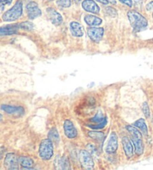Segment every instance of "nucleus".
<instances>
[{
  "label": "nucleus",
  "instance_id": "f257e3e1",
  "mask_svg": "<svg viewBox=\"0 0 153 170\" xmlns=\"http://www.w3.org/2000/svg\"><path fill=\"white\" fill-rule=\"evenodd\" d=\"M130 24L135 32H140L145 29L148 25L147 20L139 12L136 11H129L127 14Z\"/></svg>",
  "mask_w": 153,
  "mask_h": 170
},
{
  "label": "nucleus",
  "instance_id": "f03ea898",
  "mask_svg": "<svg viewBox=\"0 0 153 170\" xmlns=\"http://www.w3.org/2000/svg\"><path fill=\"white\" fill-rule=\"evenodd\" d=\"M23 14V2L18 0L14 6L5 12L2 15V20L5 22H13L18 20Z\"/></svg>",
  "mask_w": 153,
  "mask_h": 170
},
{
  "label": "nucleus",
  "instance_id": "7ed1b4c3",
  "mask_svg": "<svg viewBox=\"0 0 153 170\" xmlns=\"http://www.w3.org/2000/svg\"><path fill=\"white\" fill-rule=\"evenodd\" d=\"M39 156L44 160H49L54 154L53 143L49 138L43 140L39 146Z\"/></svg>",
  "mask_w": 153,
  "mask_h": 170
},
{
  "label": "nucleus",
  "instance_id": "20e7f679",
  "mask_svg": "<svg viewBox=\"0 0 153 170\" xmlns=\"http://www.w3.org/2000/svg\"><path fill=\"white\" fill-rule=\"evenodd\" d=\"M79 162L83 169H93L94 167V162L90 154L85 150H81L79 155Z\"/></svg>",
  "mask_w": 153,
  "mask_h": 170
},
{
  "label": "nucleus",
  "instance_id": "39448f33",
  "mask_svg": "<svg viewBox=\"0 0 153 170\" xmlns=\"http://www.w3.org/2000/svg\"><path fill=\"white\" fill-rule=\"evenodd\" d=\"M19 163V158H17L15 154H7L4 160V166L7 169H17Z\"/></svg>",
  "mask_w": 153,
  "mask_h": 170
},
{
  "label": "nucleus",
  "instance_id": "423d86ee",
  "mask_svg": "<svg viewBox=\"0 0 153 170\" xmlns=\"http://www.w3.org/2000/svg\"><path fill=\"white\" fill-rule=\"evenodd\" d=\"M26 11H27L28 17L30 20H34L37 17H40L41 15V11L40 10L38 4L35 2H31L27 4L26 7Z\"/></svg>",
  "mask_w": 153,
  "mask_h": 170
},
{
  "label": "nucleus",
  "instance_id": "0eeeda50",
  "mask_svg": "<svg viewBox=\"0 0 153 170\" xmlns=\"http://www.w3.org/2000/svg\"><path fill=\"white\" fill-rule=\"evenodd\" d=\"M88 35L93 41L98 43L101 41L103 37L104 29L103 28L93 26V27L89 28L88 29Z\"/></svg>",
  "mask_w": 153,
  "mask_h": 170
},
{
  "label": "nucleus",
  "instance_id": "6e6552de",
  "mask_svg": "<svg viewBox=\"0 0 153 170\" xmlns=\"http://www.w3.org/2000/svg\"><path fill=\"white\" fill-rule=\"evenodd\" d=\"M118 148V138L116 133L113 132L110 135L108 143L105 147V152L108 154L115 153Z\"/></svg>",
  "mask_w": 153,
  "mask_h": 170
},
{
  "label": "nucleus",
  "instance_id": "1a4fd4ad",
  "mask_svg": "<svg viewBox=\"0 0 153 170\" xmlns=\"http://www.w3.org/2000/svg\"><path fill=\"white\" fill-rule=\"evenodd\" d=\"M64 132L66 137L69 139H74L77 137L78 132L73 122L70 120H65L64 123Z\"/></svg>",
  "mask_w": 153,
  "mask_h": 170
},
{
  "label": "nucleus",
  "instance_id": "9d476101",
  "mask_svg": "<svg viewBox=\"0 0 153 170\" xmlns=\"http://www.w3.org/2000/svg\"><path fill=\"white\" fill-rule=\"evenodd\" d=\"M46 14L52 24L55 25V26H59L62 23V17L55 9L52 8H48L46 9Z\"/></svg>",
  "mask_w": 153,
  "mask_h": 170
},
{
  "label": "nucleus",
  "instance_id": "9b49d317",
  "mask_svg": "<svg viewBox=\"0 0 153 170\" xmlns=\"http://www.w3.org/2000/svg\"><path fill=\"white\" fill-rule=\"evenodd\" d=\"M1 109L6 112L7 114L12 115V116H20L24 113V109L22 106H11V105L3 104L1 106Z\"/></svg>",
  "mask_w": 153,
  "mask_h": 170
},
{
  "label": "nucleus",
  "instance_id": "f8f14e48",
  "mask_svg": "<svg viewBox=\"0 0 153 170\" xmlns=\"http://www.w3.org/2000/svg\"><path fill=\"white\" fill-rule=\"evenodd\" d=\"M82 5L84 10H85L88 12L93 13V14H99V7L93 0H84Z\"/></svg>",
  "mask_w": 153,
  "mask_h": 170
},
{
  "label": "nucleus",
  "instance_id": "ddd939ff",
  "mask_svg": "<svg viewBox=\"0 0 153 170\" xmlns=\"http://www.w3.org/2000/svg\"><path fill=\"white\" fill-rule=\"evenodd\" d=\"M122 144L126 156L128 158L132 157L134 153V146L132 141L127 137H124L122 139Z\"/></svg>",
  "mask_w": 153,
  "mask_h": 170
},
{
  "label": "nucleus",
  "instance_id": "4468645a",
  "mask_svg": "<svg viewBox=\"0 0 153 170\" xmlns=\"http://www.w3.org/2000/svg\"><path fill=\"white\" fill-rule=\"evenodd\" d=\"M19 29H20L19 24L7 25V26L0 27V36L11 35L17 34Z\"/></svg>",
  "mask_w": 153,
  "mask_h": 170
},
{
  "label": "nucleus",
  "instance_id": "2eb2a0df",
  "mask_svg": "<svg viewBox=\"0 0 153 170\" xmlns=\"http://www.w3.org/2000/svg\"><path fill=\"white\" fill-rule=\"evenodd\" d=\"M70 32L75 37H82L84 35L83 26L79 23L76 21L71 22L70 24Z\"/></svg>",
  "mask_w": 153,
  "mask_h": 170
},
{
  "label": "nucleus",
  "instance_id": "dca6fc26",
  "mask_svg": "<svg viewBox=\"0 0 153 170\" xmlns=\"http://www.w3.org/2000/svg\"><path fill=\"white\" fill-rule=\"evenodd\" d=\"M132 142L133 143L135 154L137 155H139V156L143 154V144L142 139L132 137Z\"/></svg>",
  "mask_w": 153,
  "mask_h": 170
},
{
  "label": "nucleus",
  "instance_id": "f3484780",
  "mask_svg": "<svg viewBox=\"0 0 153 170\" xmlns=\"http://www.w3.org/2000/svg\"><path fill=\"white\" fill-rule=\"evenodd\" d=\"M85 22L90 26H98L102 24V20L99 17L88 14L85 17Z\"/></svg>",
  "mask_w": 153,
  "mask_h": 170
},
{
  "label": "nucleus",
  "instance_id": "a211bd4d",
  "mask_svg": "<svg viewBox=\"0 0 153 170\" xmlns=\"http://www.w3.org/2000/svg\"><path fill=\"white\" fill-rule=\"evenodd\" d=\"M134 126L140 130V131L144 135H147V134H148V128H147V125L143 119H140L138 121H136L134 123Z\"/></svg>",
  "mask_w": 153,
  "mask_h": 170
},
{
  "label": "nucleus",
  "instance_id": "6ab92c4d",
  "mask_svg": "<svg viewBox=\"0 0 153 170\" xmlns=\"http://www.w3.org/2000/svg\"><path fill=\"white\" fill-rule=\"evenodd\" d=\"M19 163L24 168L31 169L34 165V161L32 158L28 157H20L19 158Z\"/></svg>",
  "mask_w": 153,
  "mask_h": 170
},
{
  "label": "nucleus",
  "instance_id": "aec40b11",
  "mask_svg": "<svg viewBox=\"0 0 153 170\" xmlns=\"http://www.w3.org/2000/svg\"><path fill=\"white\" fill-rule=\"evenodd\" d=\"M48 138L53 143L58 144V143H59L60 136L58 131H57L55 128H52V129L49 131V133L48 134Z\"/></svg>",
  "mask_w": 153,
  "mask_h": 170
},
{
  "label": "nucleus",
  "instance_id": "412c9836",
  "mask_svg": "<svg viewBox=\"0 0 153 170\" xmlns=\"http://www.w3.org/2000/svg\"><path fill=\"white\" fill-rule=\"evenodd\" d=\"M126 130L129 131V133L132 136V137L142 139V134L140 132V131H138L136 127L127 125V126H126Z\"/></svg>",
  "mask_w": 153,
  "mask_h": 170
},
{
  "label": "nucleus",
  "instance_id": "4be33fe9",
  "mask_svg": "<svg viewBox=\"0 0 153 170\" xmlns=\"http://www.w3.org/2000/svg\"><path fill=\"white\" fill-rule=\"evenodd\" d=\"M88 136L93 140H97V141H102L105 138L104 133L100 132V131H90L88 132Z\"/></svg>",
  "mask_w": 153,
  "mask_h": 170
},
{
  "label": "nucleus",
  "instance_id": "5701e85b",
  "mask_svg": "<svg viewBox=\"0 0 153 170\" xmlns=\"http://www.w3.org/2000/svg\"><path fill=\"white\" fill-rule=\"evenodd\" d=\"M58 164H59L60 169H70V162H69V160L67 157H63L61 159H60Z\"/></svg>",
  "mask_w": 153,
  "mask_h": 170
},
{
  "label": "nucleus",
  "instance_id": "b1692460",
  "mask_svg": "<svg viewBox=\"0 0 153 170\" xmlns=\"http://www.w3.org/2000/svg\"><path fill=\"white\" fill-rule=\"evenodd\" d=\"M19 26H20V29H24V30H26V31H31V30H32L34 28L33 23H31V22H29V21L23 22V23L19 24Z\"/></svg>",
  "mask_w": 153,
  "mask_h": 170
},
{
  "label": "nucleus",
  "instance_id": "393cba45",
  "mask_svg": "<svg viewBox=\"0 0 153 170\" xmlns=\"http://www.w3.org/2000/svg\"><path fill=\"white\" fill-rule=\"evenodd\" d=\"M105 119V118L103 116V115H102V112L99 111V112L96 113V116H94L93 118H92V119H90V121L92 122H96V123H100V122H103L104 119Z\"/></svg>",
  "mask_w": 153,
  "mask_h": 170
},
{
  "label": "nucleus",
  "instance_id": "a878e982",
  "mask_svg": "<svg viewBox=\"0 0 153 170\" xmlns=\"http://www.w3.org/2000/svg\"><path fill=\"white\" fill-rule=\"evenodd\" d=\"M56 3L62 8H69L71 5V0H56Z\"/></svg>",
  "mask_w": 153,
  "mask_h": 170
},
{
  "label": "nucleus",
  "instance_id": "bb28decb",
  "mask_svg": "<svg viewBox=\"0 0 153 170\" xmlns=\"http://www.w3.org/2000/svg\"><path fill=\"white\" fill-rule=\"evenodd\" d=\"M142 111L143 112L144 116L146 118H149L150 116V109L149 104L147 103V102H144L142 104Z\"/></svg>",
  "mask_w": 153,
  "mask_h": 170
},
{
  "label": "nucleus",
  "instance_id": "cd10ccee",
  "mask_svg": "<svg viewBox=\"0 0 153 170\" xmlns=\"http://www.w3.org/2000/svg\"><path fill=\"white\" fill-rule=\"evenodd\" d=\"M107 122H108V121H107V118H105V119H104L103 122H100V123H99L98 125H91V126H90V127L91 128H93V129H95V130L102 129V128H103L104 127L107 125Z\"/></svg>",
  "mask_w": 153,
  "mask_h": 170
},
{
  "label": "nucleus",
  "instance_id": "c85d7f7f",
  "mask_svg": "<svg viewBox=\"0 0 153 170\" xmlns=\"http://www.w3.org/2000/svg\"><path fill=\"white\" fill-rule=\"evenodd\" d=\"M105 11H106V14L111 17H116L117 16V11L111 7H108L105 9Z\"/></svg>",
  "mask_w": 153,
  "mask_h": 170
},
{
  "label": "nucleus",
  "instance_id": "c756f323",
  "mask_svg": "<svg viewBox=\"0 0 153 170\" xmlns=\"http://www.w3.org/2000/svg\"><path fill=\"white\" fill-rule=\"evenodd\" d=\"M13 0H0V6L4 7L5 5H11Z\"/></svg>",
  "mask_w": 153,
  "mask_h": 170
},
{
  "label": "nucleus",
  "instance_id": "7c9ffc66",
  "mask_svg": "<svg viewBox=\"0 0 153 170\" xmlns=\"http://www.w3.org/2000/svg\"><path fill=\"white\" fill-rule=\"evenodd\" d=\"M120 2H122L124 5H126L129 7L132 6V0H119Z\"/></svg>",
  "mask_w": 153,
  "mask_h": 170
},
{
  "label": "nucleus",
  "instance_id": "2f4dec72",
  "mask_svg": "<svg viewBox=\"0 0 153 170\" xmlns=\"http://www.w3.org/2000/svg\"><path fill=\"white\" fill-rule=\"evenodd\" d=\"M147 11H153V1L152 2H150L149 3H148L146 6Z\"/></svg>",
  "mask_w": 153,
  "mask_h": 170
},
{
  "label": "nucleus",
  "instance_id": "473e14b6",
  "mask_svg": "<svg viewBox=\"0 0 153 170\" xmlns=\"http://www.w3.org/2000/svg\"><path fill=\"white\" fill-rule=\"evenodd\" d=\"M4 153H5V148H0V160L2 159Z\"/></svg>",
  "mask_w": 153,
  "mask_h": 170
},
{
  "label": "nucleus",
  "instance_id": "72a5a7b5",
  "mask_svg": "<svg viewBox=\"0 0 153 170\" xmlns=\"http://www.w3.org/2000/svg\"><path fill=\"white\" fill-rule=\"evenodd\" d=\"M96 1H97V2H100V3L102 4H103V5H107V4L108 3V2L107 0H96Z\"/></svg>",
  "mask_w": 153,
  "mask_h": 170
},
{
  "label": "nucleus",
  "instance_id": "f704fd0d",
  "mask_svg": "<svg viewBox=\"0 0 153 170\" xmlns=\"http://www.w3.org/2000/svg\"><path fill=\"white\" fill-rule=\"evenodd\" d=\"M108 2H110V3L113 4V5H116L117 4V2H116L115 0H107Z\"/></svg>",
  "mask_w": 153,
  "mask_h": 170
},
{
  "label": "nucleus",
  "instance_id": "c9c22d12",
  "mask_svg": "<svg viewBox=\"0 0 153 170\" xmlns=\"http://www.w3.org/2000/svg\"><path fill=\"white\" fill-rule=\"evenodd\" d=\"M2 115L0 113V121L2 120Z\"/></svg>",
  "mask_w": 153,
  "mask_h": 170
},
{
  "label": "nucleus",
  "instance_id": "e433bc0d",
  "mask_svg": "<svg viewBox=\"0 0 153 170\" xmlns=\"http://www.w3.org/2000/svg\"><path fill=\"white\" fill-rule=\"evenodd\" d=\"M75 1H76V2H79L80 0H75Z\"/></svg>",
  "mask_w": 153,
  "mask_h": 170
},
{
  "label": "nucleus",
  "instance_id": "4c0bfd02",
  "mask_svg": "<svg viewBox=\"0 0 153 170\" xmlns=\"http://www.w3.org/2000/svg\"><path fill=\"white\" fill-rule=\"evenodd\" d=\"M152 16H153V14H152Z\"/></svg>",
  "mask_w": 153,
  "mask_h": 170
}]
</instances>
